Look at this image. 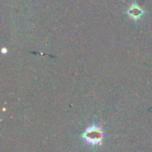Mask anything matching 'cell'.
<instances>
[{
	"instance_id": "1",
	"label": "cell",
	"mask_w": 152,
	"mask_h": 152,
	"mask_svg": "<svg viewBox=\"0 0 152 152\" xmlns=\"http://www.w3.org/2000/svg\"><path fill=\"white\" fill-rule=\"evenodd\" d=\"M83 138L85 139L86 143L90 145H99L102 142L103 133L100 126H90L84 132Z\"/></svg>"
}]
</instances>
